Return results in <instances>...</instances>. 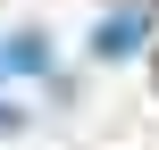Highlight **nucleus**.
<instances>
[{
  "label": "nucleus",
  "instance_id": "nucleus-3",
  "mask_svg": "<svg viewBox=\"0 0 159 150\" xmlns=\"http://www.w3.org/2000/svg\"><path fill=\"white\" fill-rule=\"evenodd\" d=\"M8 134H25V109H8V100H0V142H8Z\"/></svg>",
  "mask_w": 159,
  "mask_h": 150
},
{
  "label": "nucleus",
  "instance_id": "nucleus-4",
  "mask_svg": "<svg viewBox=\"0 0 159 150\" xmlns=\"http://www.w3.org/2000/svg\"><path fill=\"white\" fill-rule=\"evenodd\" d=\"M0 84H8V42H0Z\"/></svg>",
  "mask_w": 159,
  "mask_h": 150
},
{
  "label": "nucleus",
  "instance_id": "nucleus-2",
  "mask_svg": "<svg viewBox=\"0 0 159 150\" xmlns=\"http://www.w3.org/2000/svg\"><path fill=\"white\" fill-rule=\"evenodd\" d=\"M8 75H50V42L42 33H8Z\"/></svg>",
  "mask_w": 159,
  "mask_h": 150
},
{
  "label": "nucleus",
  "instance_id": "nucleus-1",
  "mask_svg": "<svg viewBox=\"0 0 159 150\" xmlns=\"http://www.w3.org/2000/svg\"><path fill=\"white\" fill-rule=\"evenodd\" d=\"M143 33H151V0H126V8H109L92 25V58H134Z\"/></svg>",
  "mask_w": 159,
  "mask_h": 150
}]
</instances>
